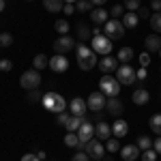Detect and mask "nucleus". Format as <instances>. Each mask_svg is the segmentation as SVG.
<instances>
[{"label":"nucleus","instance_id":"nucleus-14","mask_svg":"<svg viewBox=\"0 0 161 161\" xmlns=\"http://www.w3.org/2000/svg\"><path fill=\"white\" fill-rule=\"evenodd\" d=\"M120 67V62L118 58H114V56H103L99 62V69L103 71V75H112V71H116Z\"/></svg>","mask_w":161,"mask_h":161},{"label":"nucleus","instance_id":"nucleus-28","mask_svg":"<svg viewBox=\"0 0 161 161\" xmlns=\"http://www.w3.org/2000/svg\"><path fill=\"white\" fill-rule=\"evenodd\" d=\"M148 127L153 133H157V136H161V114H153L148 120Z\"/></svg>","mask_w":161,"mask_h":161},{"label":"nucleus","instance_id":"nucleus-10","mask_svg":"<svg viewBox=\"0 0 161 161\" xmlns=\"http://www.w3.org/2000/svg\"><path fill=\"white\" fill-rule=\"evenodd\" d=\"M75 47V39L69 37V35H62L60 39H56L54 41V52L56 54H67V52H71Z\"/></svg>","mask_w":161,"mask_h":161},{"label":"nucleus","instance_id":"nucleus-37","mask_svg":"<svg viewBox=\"0 0 161 161\" xmlns=\"http://www.w3.org/2000/svg\"><path fill=\"white\" fill-rule=\"evenodd\" d=\"M142 161H157V150L155 148L142 150Z\"/></svg>","mask_w":161,"mask_h":161},{"label":"nucleus","instance_id":"nucleus-55","mask_svg":"<svg viewBox=\"0 0 161 161\" xmlns=\"http://www.w3.org/2000/svg\"><path fill=\"white\" fill-rule=\"evenodd\" d=\"M159 56H161V50H159Z\"/></svg>","mask_w":161,"mask_h":161},{"label":"nucleus","instance_id":"nucleus-53","mask_svg":"<svg viewBox=\"0 0 161 161\" xmlns=\"http://www.w3.org/2000/svg\"><path fill=\"white\" fill-rule=\"evenodd\" d=\"M4 11V0H0V13Z\"/></svg>","mask_w":161,"mask_h":161},{"label":"nucleus","instance_id":"nucleus-32","mask_svg":"<svg viewBox=\"0 0 161 161\" xmlns=\"http://www.w3.org/2000/svg\"><path fill=\"white\" fill-rule=\"evenodd\" d=\"M64 144L71 146V148H77V146H80V137H77V133H69V131H67V136H64Z\"/></svg>","mask_w":161,"mask_h":161},{"label":"nucleus","instance_id":"nucleus-3","mask_svg":"<svg viewBox=\"0 0 161 161\" xmlns=\"http://www.w3.org/2000/svg\"><path fill=\"white\" fill-rule=\"evenodd\" d=\"M99 90L110 99V97H118V92H120V82L116 80V77H112V75H103L99 80Z\"/></svg>","mask_w":161,"mask_h":161},{"label":"nucleus","instance_id":"nucleus-44","mask_svg":"<svg viewBox=\"0 0 161 161\" xmlns=\"http://www.w3.org/2000/svg\"><path fill=\"white\" fill-rule=\"evenodd\" d=\"M140 64H142V67L150 64V54L148 52H142V54H140Z\"/></svg>","mask_w":161,"mask_h":161},{"label":"nucleus","instance_id":"nucleus-17","mask_svg":"<svg viewBox=\"0 0 161 161\" xmlns=\"http://www.w3.org/2000/svg\"><path fill=\"white\" fill-rule=\"evenodd\" d=\"M105 110L110 112V116H123V101L116 99V97H110L108 103H105Z\"/></svg>","mask_w":161,"mask_h":161},{"label":"nucleus","instance_id":"nucleus-45","mask_svg":"<svg viewBox=\"0 0 161 161\" xmlns=\"http://www.w3.org/2000/svg\"><path fill=\"white\" fill-rule=\"evenodd\" d=\"M64 15H73L75 13V4H69V2H64V9H62Z\"/></svg>","mask_w":161,"mask_h":161},{"label":"nucleus","instance_id":"nucleus-35","mask_svg":"<svg viewBox=\"0 0 161 161\" xmlns=\"http://www.w3.org/2000/svg\"><path fill=\"white\" fill-rule=\"evenodd\" d=\"M105 150H110V155H112V153H116V150H120L118 140H116V137H110V140L105 142Z\"/></svg>","mask_w":161,"mask_h":161},{"label":"nucleus","instance_id":"nucleus-33","mask_svg":"<svg viewBox=\"0 0 161 161\" xmlns=\"http://www.w3.org/2000/svg\"><path fill=\"white\" fill-rule=\"evenodd\" d=\"M125 13H127V9H125L123 4H114V7L110 9V17L112 19H118V17H123Z\"/></svg>","mask_w":161,"mask_h":161},{"label":"nucleus","instance_id":"nucleus-24","mask_svg":"<svg viewBox=\"0 0 161 161\" xmlns=\"http://www.w3.org/2000/svg\"><path fill=\"white\" fill-rule=\"evenodd\" d=\"M43 7L50 13H60L64 9V0H43Z\"/></svg>","mask_w":161,"mask_h":161},{"label":"nucleus","instance_id":"nucleus-18","mask_svg":"<svg viewBox=\"0 0 161 161\" xmlns=\"http://www.w3.org/2000/svg\"><path fill=\"white\" fill-rule=\"evenodd\" d=\"M129 133V125L125 123L123 118H116L114 123H112V136L114 137H125Z\"/></svg>","mask_w":161,"mask_h":161},{"label":"nucleus","instance_id":"nucleus-25","mask_svg":"<svg viewBox=\"0 0 161 161\" xmlns=\"http://www.w3.org/2000/svg\"><path fill=\"white\" fill-rule=\"evenodd\" d=\"M123 24H125V28H136V26L140 24V17H137V13L127 11V13L123 15Z\"/></svg>","mask_w":161,"mask_h":161},{"label":"nucleus","instance_id":"nucleus-13","mask_svg":"<svg viewBox=\"0 0 161 161\" xmlns=\"http://www.w3.org/2000/svg\"><path fill=\"white\" fill-rule=\"evenodd\" d=\"M69 112H71V116H84L88 110V105H86V99H82V97H75V99L69 101Z\"/></svg>","mask_w":161,"mask_h":161},{"label":"nucleus","instance_id":"nucleus-27","mask_svg":"<svg viewBox=\"0 0 161 161\" xmlns=\"http://www.w3.org/2000/svg\"><path fill=\"white\" fill-rule=\"evenodd\" d=\"M32 67H35L37 71H39V69L43 71L45 67H50V58H47L45 54H37V56H35V60H32Z\"/></svg>","mask_w":161,"mask_h":161},{"label":"nucleus","instance_id":"nucleus-50","mask_svg":"<svg viewBox=\"0 0 161 161\" xmlns=\"http://www.w3.org/2000/svg\"><path fill=\"white\" fill-rule=\"evenodd\" d=\"M35 155H37L41 161H45V150H35Z\"/></svg>","mask_w":161,"mask_h":161},{"label":"nucleus","instance_id":"nucleus-2","mask_svg":"<svg viewBox=\"0 0 161 161\" xmlns=\"http://www.w3.org/2000/svg\"><path fill=\"white\" fill-rule=\"evenodd\" d=\"M41 103H43V108H45V110L54 112V114H60V112H64V108H67L64 97L58 95V92H54V90L45 92V95H43V99H41Z\"/></svg>","mask_w":161,"mask_h":161},{"label":"nucleus","instance_id":"nucleus-1","mask_svg":"<svg viewBox=\"0 0 161 161\" xmlns=\"http://www.w3.org/2000/svg\"><path fill=\"white\" fill-rule=\"evenodd\" d=\"M75 56H77V64L82 71H90L92 67H97V52L88 47L86 43H77L75 45Z\"/></svg>","mask_w":161,"mask_h":161},{"label":"nucleus","instance_id":"nucleus-16","mask_svg":"<svg viewBox=\"0 0 161 161\" xmlns=\"http://www.w3.org/2000/svg\"><path fill=\"white\" fill-rule=\"evenodd\" d=\"M140 153H142V150L137 148V144H127V146L120 148V157H123L125 161H136L137 157H140Z\"/></svg>","mask_w":161,"mask_h":161},{"label":"nucleus","instance_id":"nucleus-38","mask_svg":"<svg viewBox=\"0 0 161 161\" xmlns=\"http://www.w3.org/2000/svg\"><path fill=\"white\" fill-rule=\"evenodd\" d=\"M13 43V35L9 32H0V47H9Z\"/></svg>","mask_w":161,"mask_h":161},{"label":"nucleus","instance_id":"nucleus-19","mask_svg":"<svg viewBox=\"0 0 161 161\" xmlns=\"http://www.w3.org/2000/svg\"><path fill=\"white\" fill-rule=\"evenodd\" d=\"M90 19H92V24H105L108 19H110V11H105V9H101V7H97V9H92L90 11Z\"/></svg>","mask_w":161,"mask_h":161},{"label":"nucleus","instance_id":"nucleus-11","mask_svg":"<svg viewBox=\"0 0 161 161\" xmlns=\"http://www.w3.org/2000/svg\"><path fill=\"white\" fill-rule=\"evenodd\" d=\"M77 137H80V144H84V146H86V142H90V140L95 137V127H92V123H90L88 118L82 123V127L77 129Z\"/></svg>","mask_w":161,"mask_h":161},{"label":"nucleus","instance_id":"nucleus-47","mask_svg":"<svg viewBox=\"0 0 161 161\" xmlns=\"http://www.w3.org/2000/svg\"><path fill=\"white\" fill-rule=\"evenodd\" d=\"M153 148L157 150V155H161V136H157V140L153 142Z\"/></svg>","mask_w":161,"mask_h":161},{"label":"nucleus","instance_id":"nucleus-23","mask_svg":"<svg viewBox=\"0 0 161 161\" xmlns=\"http://www.w3.org/2000/svg\"><path fill=\"white\" fill-rule=\"evenodd\" d=\"M84 120H86V116H71L69 123H67V131H69V133H77V129L82 127Z\"/></svg>","mask_w":161,"mask_h":161},{"label":"nucleus","instance_id":"nucleus-40","mask_svg":"<svg viewBox=\"0 0 161 161\" xmlns=\"http://www.w3.org/2000/svg\"><path fill=\"white\" fill-rule=\"evenodd\" d=\"M71 161H90V157L86 155V150H77L73 157H71Z\"/></svg>","mask_w":161,"mask_h":161},{"label":"nucleus","instance_id":"nucleus-39","mask_svg":"<svg viewBox=\"0 0 161 161\" xmlns=\"http://www.w3.org/2000/svg\"><path fill=\"white\" fill-rule=\"evenodd\" d=\"M41 99H43V95L39 92V88L37 90H28V101H30V103H37V101H41Z\"/></svg>","mask_w":161,"mask_h":161},{"label":"nucleus","instance_id":"nucleus-56","mask_svg":"<svg viewBox=\"0 0 161 161\" xmlns=\"http://www.w3.org/2000/svg\"><path fill=\"white\" fill-rule=\"evenodd\" d=\"M28 2H32V0H28Z\"/></svg>","mask_w":161,"mask_h":161},{"label":"nucleus","instance_id":"nucleus-36","mask_svg":"<svg viewBox=\"0 0 161 161\" xmlns=\"http://www.w3.org/2000/svg\"><path fill=\"white\" fill-rule=\"evenodd\" d=\"M123 7L127 9V11H133V13H136L137 9L142 7V4H140V0H125V2H123Z\"/></svg>","mask_w":161,"mask_h":161},{"label":"nucleus","instance_id":"nucleus-34","mask_svg":"<svg viewBox=\"0 0 161 161\" xmlns=\"http://www.w3.org/2000/svg\"><path fill=\"white\" fill-rule=\"evenodd\" d=\"M56 30H58V35H67V32H69V22H67V19H56Z\"/></svg>","mask_w":161,"mask_h":161},{"label":"nucleus","instance_id":"nucleus-29","mask_svg":"<svg viewBox=\"0 0 161 161\" xmlns=\"http://www.w3.org/2000/svg\"><path fill=\"white\" fill-rule=\"evenodd\" d=\"M150 28L155 30V35H161V13H153L150 15Z\"/></svg>","mask_w":161,"mask_h":161},{"label":"nucleus","instance_id":"nucleus-4","mask_svg":"<svg viewBox=\"0 0 161 161\" xmlns=\"http://www.w3.org/2000/svg\"><path fill=\"white\" fill-rule=\"evenodd\" d=\"M103 35L112 41H118V39L125 37V24L120 19H108L103 24Z\"/></svg>","mask_w":161,"mask_h":161},{"label":"nucleus","instance_id":"nucleus-21","mask_svg":"<svg viewBox=\"0 0 161 161\" xmlns=\"http://www.w3.org/2000/svg\"><path fill=\"white\" fill-rule=\"evenodd\" d=\"M131 99H133L136 105H146V103L150 101V95H148V90H146V88H137V90H133Z\"/></svg>","mask_w":161,"mask_h":161},{"label":"nucleus","instance_id":"nucleus-54","mask_svg":"<svg viewBox=\"0 0 161 161\" xmlns=\"http://www.w3.org/2000/svg\"><path fill=\"white\" fill-rule=\"evenodd\" d=\"M64 2H69V4H75V2H77V0H64Z\"/></svg>","mask_w":161,"mask_h":161},{"label":"nucleus","instance_id":"nucleus-41","mask_svg":"<svg viewBox=\"0 0 161 161\" xmlns=\"http://www.w3.org/2000/svg\"><path fill=\"white\" fill-rule=\"evenodd\" d=\"M69 118H71V114H67V112H60V114L56 116V123H58V125H64V127H67Z\"/></svg>","mask_w":161,"mask_h":161},{"label":"nucleus","instance_id":"nucleus-9","mask_svg":"<svg viewBox=\"0 0 161 161\" xmlns=\"http://www.w3.org/2000/svg\"><path fill=\"white\" fill-rule=\"evenodd\" d=\"M92 50L97 52V54L110 56V52H112V39H108L105 35H97V37H92Z\"/></svg>","mask_w":161,"mask_h":161},{"label":"nucleus","instance_id":"nucleus-46","mask_svg":"<svg viewBox=\"0 0 161 161\" xmlns=\"http://www.w3.org/2000/svg\"><path fill=\"white\" fill-rule=\"evenodd\" d=\"M19 161H41V159H39L35 153H28V155H24V157H22Z\"/></svg>","mask_w":161,"mask_h":161},{"label":"nucleus","instance_id":"nucleus-43","mask_svg":"<svg viewBox=\"0 0 161 161\" xmlns=\"http://www.w3.org/2000/svg\"><path fill=\"white\" fill-rule=\"evenodd\" d=\"M11 69H13V62L9 60V58L0 60V71H4V73H7V71H11Z\"/></svg>","mask_w":161,"mask_h":161},{"label":"nucleus","instance_id":"nucleus-20","mask_svg":"<svg viewBox=\"0 0 161 161\" xmlns=\"http://www.w3.org/2000/svg\"><path fill=\"white\" fill-rule=\"evenodd\" d=\"M144 45H146V52H159L161 50V37L159 35H155V32H153V35H148V37L144 39Z\"/></svg>","mask_w":161,"mask_h":161},{"label":"nucleus","instance_id":"nucleus-30","mask_svg":"<svg viewBox=\"0 0 161 161\" xmlns=\"http://www.w3.org/2000/svg\"><path fill=\"white\" fill-rule=\"evenodd\" d=\"M75 11H77V13L92 11V2H90V0H77V2H75Z\"/></svg>","mask_w":161,"mask_h":161},{"label":"nucleus","instance_id":"nucleus-22","mask_svg":"<svg viewBox=\"0 0 161 161\" xmlns=\"http://www.w3.org/2000/svg\"><path fill=\"white\" fill-rule=\"evenodd\" d=\"M77 39H80V43H84V41H88V39H92V30L88 28V24H84V22L77 24Z\"/></svg>","mask_w":161,"mask_h":161},{"label":"nucleus","instance_id":"nucleus-6","mask_svg":"<svg viewBox=\"0 0 161 161\" xmlns=\"http://www.w3.org/2000/svg\"><path fill=\"white\" fill-rule=\"evenodd\" d=\"M116 80L120 82V86L123 84H136L137 82V77H136V69L131 67V64H120L118 69H116Z\"/></svg>","mask_w":161,"mask_h":161},{"label":"nucleus","instance_id":"nucleus-8","mask_svg":"<svg viewBox=\"0 0 161 161\" xmlns=\"http://www.w3.org/2000/svg\"><path fill=\"white\" fill-rule=\"evenodd\" d=\"M105 103H108V97H105L101 90H95V92H90V95H88V99H86L88 110H92V112H101L103 108H105Z\"/></svg>","mask_w":161,"mask_h":161},{"label":"nucleus","instance_id":"nucleus-49","mask_svg":"<svg viewBox=\"0 0 161 161\" xmlns=\"http://www.w3.org/2000/svg\"><path fill=\"white\" fill-rule=\"evenodd\" d=\"M136 13H137V17H146V15H148V9H142V7H140Z\"/></svg>","mask_w":161,"mask_h":161},{"label":"nucleus","instance_id":"nucleus-12","mask_svg":"<svg viewBox=\"0 0 161 161\" xmlns=\"http://www.w3.org/2000/svg\"><path fill=\"white\" fill-rule=\"evenodd\" d=\"M50 69L54 73H64L67 69H69V60H67V56L64 54H56V56H52L50 58Z\"/></svg>","mask_w":161,"mask_h":161},{"label":"nucleus","instance_id":"nucleus-52","mask_svg":"<svg viewBox=\"0 0 161 161\" xmlns=\"http://www.w3.org/2000/svg\"><path fill=\"white\" fill-rule=\"evenodd\" d=\"M101 161H114V157H112V155H108V157H103Z\"/></svg>","mask_w":161,"mask_h":161},{"label":"nucleus","instance_id":"nucleus-31","mask_svg":"<svg viewBox=\"0 0 161 161\" xmlns=\"http://www.w3.org/2000/svg\"><path fill=\"white\" fill-rule=\"evenodd\" d=\"M136 144H137V148H140V150H148V148H153V140H150L148 136H140Z\"/></svg>","mask_w":161,"mask_h":161},{"label":"nucleus","instance_id":"nucleus-26","mask_svg":"<svg viewBox=\"0 0 161 161\" xmlns=\"http://www.w3.org/2000/svg\"><path fill=\"white\" fill-rule=\"evenodd\" d=\"M133 56H136V54H133V47H120V50H118V62H120V64H129Z\"/></svg>","mask_w":161,"mask_h":161},{"label":"nucleus","instance_id":"nucleus-51","mask_svg":"<svg viewBox=\"0 0 161 161\" xmlns=\"http://www.w3.org/2000/svg\"><path fill=\"white\" fill-rule=\"evenodd\" d=\"M90 2H92V4H95V7H103V4H105V2H108V0H90Z\"/></svg>","mask_w":161,"mask_h":161},{"label":"nucleus","instance_id":"nucleus-48","mask_svg":"<svg viewBox=\"0 0 161 161\" xmlns=\"http://www.w3.org/2000/svg\"><path fill=\"white\" fill-rule=\"evenodd\" d=\"M150 7H153V11H155V13H161V0H153Z\"/></svg>","mask_w":161,"mask_h":161},{"label":"nucleus","instance_id":"nucleus-42","mask_svg":"<svg viewBox=\"0 0 161 161\" xmlns=\"http://www.w3.org/2000/svg\"><path fill=\"white\" fill-rule=\"evenodd\" d=\"M136 77H137V82H144L146 77H148V71H146V67H140L136 71Z\"/></svg>","mask_w":161,"mask_h":161},{"label":"nucleus","instance_id":"nucleus-5","mask_svg":"<svg viewBox=\"0 0 161 161\" xmlns=\"http://www.w3.org/2000/svg\"><path fill=\"white\" fill-rule=\"evenodd\" d=\"M41 73H39L37 69H28V71H24L22 73V77H19V84H22V88L24 90H37L39 86H41Z\"/></svg>","mask_w":161,"mask_h":161},{"label":"nucleus","instance_id":"nucleus-7","mask_svg":"<svg viewBox=\"0 0 161 161\" xmlns=\"http://www.w3.org/2000/svg\"><path fill=\"white\" fill-rule=\"evenodd\" d=\"M84 150H86L88 157H90V159H95V161H101L103 157H105V148H103L101 140H97V137H92L90 142H86Z\"/></svg>","mask_w":161,"mask_h":161},{"label":"nucleus","instance_id":"nucleus-15","mask_svg":"<svg viewBox=\"0 0 161 161\" xmlns=\"http://www.w3.org/2000/svg\"><path fill=\"white\" fill-rule=\"evenodd\" d=\"M110 136H112V127L105 123V120H97V125H95V137L101 140V142H103V140L108 142Z\"/></svg>","mask_w":161,"mask_h":161}]
</instances>
